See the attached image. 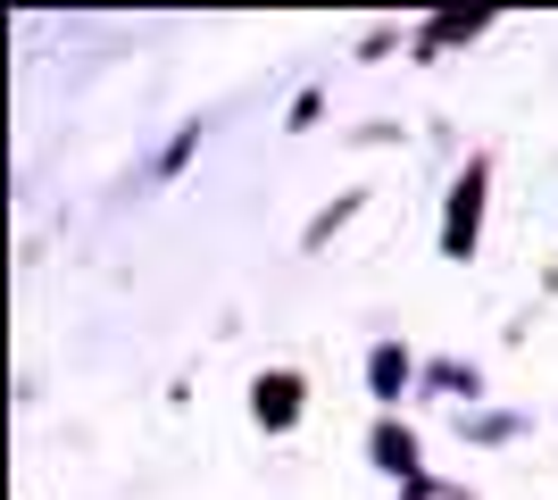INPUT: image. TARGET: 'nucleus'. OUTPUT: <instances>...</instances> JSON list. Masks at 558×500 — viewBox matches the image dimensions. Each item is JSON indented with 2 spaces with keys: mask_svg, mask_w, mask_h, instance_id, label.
<instances>
[{
  "mask_svg": "<svg viewBox=\"0 0 558 500\" xmlns=\"http://www.w3.org/2000/svg\"><path fill=\"white\" fill-rule=\"evenodd\" d=\"M417 500H466V492H450V484H417Z\"/></svg>",
  "mask_w": 558,
  "mask_h": 500,
  "instance_id": "nucleus-4",
  "label": "nucleus"
},
{
  "mask_svg": "<svg viewBox=\"0 0 558 500\" xmlns=\"http://www.w3.org/2000/svg\"><path fill=\"white\" fill-rule=\"evenodd\" d=\"M400 383H409V358H400V351H375V392H400Z\"/></svg>",
  "mask_w": 558,
  "mask_h": 500,
  "instance_id": "nucleus-3",
  "label": "nucleus"
},
{
  "mask_svg": "<svg viewBox=\"0 0 558 500\" xmlns=\"http://www.w3.org/2000/svg\"><path fill=\"white\" fill-rule=\"evenodd\" d=\"M475 209H484V184L466 175L459 200H450V251H466V242H475Z\"/></svg>",
  "mask_w": 558,
  "mask_h": 500,
  "instance_id": "nucleus-1",
  "label": "nucleus"
},
{
  "mask_svg": "<svg viewBox=\"0 0 558 500\" xmlns=\"http://www.w3.org/2000/svg\"><path fill=\"white\" fill-rule=\"evenodd\" d=\"M292 408H301L292 376H267V383H258V417H267V426H292Z\"/></svg>",
  "mask_w": 558,
  "mask_h": 500,
  "instance_id": "nucleus-2",
  "label": "nucleus"
}]
</instances>
